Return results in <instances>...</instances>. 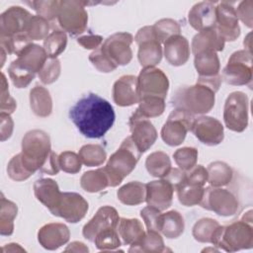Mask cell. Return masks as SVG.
Returning a JSON list of instances; mask_svg holds the SVG:
<instances>
[{
	"label": "cell",
	"instance_id": "cell-44",
	"mask_svg": "<svg viewBox=\"0 0 253 253\" xmlns=\"http://www.w3.org/2000/svg\"><path fill=\"white\" fill-rule=\"evenodd\" d=\"M9 76L17 88H26L34 80L36 74L20 65L17 60L11 62L8 68Z\"/></svg>",
	"mask_w": 253,
	"mask_h": 253
},
{
	"label": "cell",
	"instance_id": "cell-59",
	"mask_svg": "<svg viewBox=\"0 0 253 253\" xmlns=\"http://www.w3.org/2000/svg\"><path fill=\"white\" fill-rule=\"evenodd\" d=\"M77 42L86 49H97L103 42V38L98 35H88L77 39Z\"/></svg>",
	"mask_w": 253,
	"mask_h": 253
},
{
	"label": "cell",
	"instance_id": "cell-61",
	"mask_svg": "<svg viewBox=\"0 0 253 253\" xmlns=\"http://www.w3.org/2000/svg\"><path fill=\"white\" fill-rule=\"evenodd\" d=\"M65 251H73V252H88L89 249L88 247L82 243V242H79V241H73L71 242L66 248H65Z\"/></svg>",
	"mask_w": 253,
	"mask_h": 253
},
{
	"label": "cell",
	"instance_id": "cell-32",
	"mask_svg": "<svg viewBox=\"0 0 253 253\" xmlns=\"http://www.w3.org/2000/svg\"><path fill=\"white\" fill-rule=\"evenodd\" d=\"M118 232L125 244L131 245L143 236L145 230L137 218L121 217L118 223Z\"/></svg>",
	"mask_w": 253,
	"mask_h": 253
},
{
	"label": "cell",
	"instance_id": "cell-31",
	"mask_svg": "<svg viewBox=\"0 0 253 253\" xmlns=\"http://www.w3.org/2000/svg\"><path fill=\"white\" fill-rule=\"evenodd\" d=\"M184 229L185 221L179 211H169L165 213H161L159 232L166 238H177L184 232Z\"/></svg>",
	"mask_w": 253,
	"mask_h": 253
},
{
	"label": "cell",
	"instance_id": "cell-35",
	"mask_svg": "<svg viewBox=\"0 0 253 253\" xmlns=\"http://www.w3.org/2000/svg\"><path fill=\"white\" fill-rule=\"evenodd\" d=\"M82 189L88 193H97L109 187V178L104 168L85 172L80 179Z\"/></svg>",
	"mask_w": 253,
	"mask_h": 253
},
{
	"label": "cell",
	"instance_id": "cell-12",
	"mask_svg": "<svg viewBox=\"0 0 253 253\" xmlns=\"http://www.w3.org/2000/svg\"><path fill=\"white\" fill-rule=\"evenodd\" d=\"M139 97H159L165 99L169 80L165 73L156 67H145L137 76Z\"/></svg>",
	"mask_w": 253,
	"mask_h": 253
},
{
	"label": "cell",
	"instance_id": "cell-64",
	"mask_svg": "<svg viewBox=\"0 0 253 253\" xmlns=\"http://www.w3.org/2000/svg\"><path fill=\"white\" fill-rule=\"evenodd\" d=\"M251 34H248V36L246 37V39L244 40V46H245V49L248 50V51H251Z\"/></svg>",
	"mask_w": 253,
	"mask_h": 253
},
{
	"label": "cell",
	"instance_id": "cell-39",
	"mask_svg": "<svg viewBox=\"0 0 253 253\" xmlns=\"http://www.w3.org/2000/svg\"><path fill=\"white\" fill-rule=\"evenodd\" d=\"M205 188L202 186L192 185L184 181L177 189V196L179 202L186 207H193L199 205Z\"/></svg>",
	"mask_w": 253,
	"mask_h": 253
},
{
	"label": "cell",
	"instance_id": "cell-51",
	"mask_svg": "<svg viewBox=\"0 0 253 253\" xmlns=\"http://www.w3.org/2000/svg\"><path fill=\"white\" fill-rule=\"evenodd\" d=\"M89 60L93 64V66L99 70L100 72L109 73L113 72L117 69L118 65L115 64L101 49V47H98L97 49L93 50L89 55Z\"/></svg>",
	"mask_w": 253,
	"mask_h": 253
},
{
	"label": "cell",
	"instance_id": "cell-26",
	"mask_svg": "<svg viewBox=\"0 0 253 253\" xmlns=\"http://www.w3.org/2000/svg\"><path fill=\"white\" fill-rule=\"evenodd\" d=\"M48 58L43 47L36 43L28 44L17 54V62L33 73H39Z\"/></svg>",
	"mask_w": 253,
	"mask_h": 253
},
{
	"label": "cell",
	"instance_id": "cell-9",
	"mask_svg": "<svg viewBox=\"0 0 253 253\" xmlns=\"http://www.w3.org/2000/svg\"><path fill=\"white\" fill-rule=\"evenodd\" d=\"M195 119V115L187 111L174 109L161 128L162 140L170 146L180 145L191 130Z\"/></svg>",
	"mask_w": 253,
	"mask_h": 253
},
{
	"label": "cell",
	"instance_id": "cell-43",
	"mask_svg": "<svg viewBox=\"0 0 253 253\" xmlns=\"http://www.w3.org/2000/svg\"><path fill=\"white\" fill-rule=\"evenodd\" d=\"M48 21L39 15L31 17L26 29V36L30 41L44 40L49 34Z\"/></svg>",
	"mask_w": 253,
	"mask_h": 253
},
{
	"label": "cell",
	"instance_id": "cell-2",
	"mask_svg": "<svg viewBox=\"0 0 253 253\" xmlns=\"http://www.w3.org/2000/svg\"><path fill=\"white\" fill-rule=\"evenodd\" d=\"M221 75L202 77L193 86L180 88L172 98L175 109L187 111L193 115L209 113L214 106L215 93L221 84Z\"/></svg>",
	"mask_w": 253,
	"mask_h": 253
},
{
	"label": "cell",
	"instance_id": "cell-49",
	"mask_svg": "<svg viewBox=\"0 0 253 253\" xmlns=\"http://www.w3.org/2000/svg\"><path fill=\"white\" fill-rule=\"evenodd\" d=\"M60 62L57 58L48 57L41 71L38 73L40 80L43 84H51L56 81L60 75Z\"/></svg>",
	"mask_w": 253,
	"mask_h": 253
},
{
	"label": "cell",
	"instance_id": "cell-29",
	"mask_svg": "<svg viewBox=\"0 0 253 253\" xmlns=\"http://www.w3.org/2000/svg\"><path fill=\"white\" fill-rule=\"evenodd\" d=\"M194 65L199 76L210 77L219 74L220 62L217 53L213 50H205L195 54Z\"/></svg>",
	"mask_w": 253,
	"mask_h": 253
},
{
	"label": "cell",
	"instance_id": "cell-20",
	"mask_svg": "<svg viewBox=\"0 0 253 253\" xmlns=\"http://www.w3.org/2000/svg\"><path fill=\"white\" fill-rule=\"evenodd\" d=\"M146 185V199L148 206L159 211H165L172 205L174 188L164 178L148 182Z\"/></svg>",
	"mask_w": 253,
	"mask_h": 253
},
{
	"label": "cell",
	"instance_id": "cell-10",
	"mask_svg": "<svg viewBox=\"0 0 253 253\" xmlns=\"http://www.w3.org/2000/svg\"><path fill=\"white\" fill-rule=\"evenodd\" d=\"M199 205L221 216L234 215L239 206L236 197L230 191L212 186L205 188Z\"/></svg>",
	"mask_w": 253,
	"mask_h": 253
},
{
	"label": "cell",
	"instance_id": "cell-33",
	"mask_svg": "<svg viewBox=\"0 0 253 253\" xmlns=\"http://www.w3.org/2000/svg\"><path fill=\"white\" fill-rule=\"evenodd\" d=\"M165 245L160 232L155 230L145 231L143 236L134 244H131L129 252H163L165 251Z\"/></svg>",
	"mask_w": 253,
	"mask_h": 253
},
{
	"label": "cell",
	"instance_id": "cell-11",
	"mask_svg": "<svg viewBox=\"0 0 253 253\" xmlns=\"http://www.w3.org/2000/svg\"><path fill=\"white\" fill-rule=\"evenodd\" d=\"M138 45L137 58L140 65L145 67H154L162 58L161 42L158 41L153 26H145L139 29L134 37Z\"/></svg>",
	"mask_w": 253,
	"mask_h": 253
},
{
	"label": "cell",
	"instance_id": "cell-47",
	"mask_svg": "<svg viewBox=\"0 0 253 253\" xmlns=\"http://www.w3.org/2000/svg\"><path fill=\"white\" fill-rule=\"evenodd\" d=\"M173 158L180 169L188 171L197 163L198 150L194 147H182L174 152Z\"/></svg>",
	"mask_w": 253,
	"mask_h": 253
},
{
	"label": "cell",
	"instance_id": "cell-3",
	"mask_svg": "<svg viewBox=\"0 0 253 253\" xmlns=\"http://www.w3.org/2000/svg\"><path fill=\"white\" fill-rule=\"evenodd\" d=\"M142 153L130 136L124 139L121 146L109 158L104 170L109 178V187H117L131 173Z\"/></svg>",
	"mask_w": 253,
	"mask_h": 253
},
{
	"label": "cell",
	"instance_id": "cell-54",
	"mask_svg": "<svg viewBox=\"0 0 253 253\" xmlns=\"http://www.w3.org/2000/svg\"><path fill=\"white\" fill-rule=\"evenodd\" d=\"M140 216L142 217L147 229L159 232L161 211L148 206L140 211Z\"/></svg>",
	"mask_w": 253,
	"mask_h": 253
},
{
	"label": "cell",
	"instance_id": "cell-36",
	"mask_svg": "<svg viewBox=\"0 0 253 253\" xmlns=\"http://www.w3.org/2000/svg\"><path fill=\"white\" fill-rule=\"evenodd\" d=\"M145 167L147 172L156 178H164L172 168L169 156L163 151L150 153L146 158Z\"/></svg>",
	"mask_w": 253,
	"mask_h": 253
},
{
	"label": "cell",
	"instance_id": "cell-15",
	"mask_svg": "<svg viewBox=\"0 0 253 253\" xmlns=\"http://www.w3.org/2000/svg\"><path fill=\"white\" fill-rule=\"evenodd\" d=\"M224 42H233L240 36V27L231 3L223 1L215 7V25L213 28Z\"/></svg>",
	"mask_w": 253,
	"mask_h": 253
},
{
	"label": "cell",
	"instance_id": "cell-22",
	"mask_svg": "<svg viewBox=\"0 0 253 253\" xmlns=\"http://www.w3.org/2000/svg\"><path fill=\"white\" fill-rule=\"evenodd\" d=\"M70 237L68 227L59 222H51L43 225L38 232L40 244L46 250H55L66 244Z\"/></svg>",
	"mask_w": 253,
	"mask_h": 253
},
{
	"label": "cell",
	"instance_id": "cell-62",
	"mask_svg": "<svg viewBox=\"0 0 253 253\" xmlns=\"http://www.w3.org/2000/svg\"><path fill=\"white\" fill-rule=\"evenodd\" d=\"M25 252L24 248H22L19 244L17 243H9L6 246L2 248V252Z\"/></svg>",
	"mask_w": 253,
	"mask_h": 253
},
{
	"label": "cell",
	"instance_id": "cell-50",
	"mask_svg": "<svg viewBox=\"0 0 253 253\" xmlns=\"http://www.w3.org/2000/svg\"><path fill=\"white\" fill-rule=\"evenodd\" d=\"M58 163L60 170L69 174H76L81 170L80 157L73 151L61 152L58 155Z\"/></svg>",
	"mask_w": 253,
	"mask_h": 253
},
{
	"label": "cell",
	"instance_id": "cell-21",
	"mask_svg": "<svg viewBox=\"0 0 253 253\" xmlns=\"http://www.w3.org/2000/svg\"><path fill=\"white\" fill-rule=\"evenodd\" d=\"M113 99L121 107L138 104L140 97L137 77L134 75H124L118 79L113 86Z\"/></svg>",
	"mask_w": 253,
	"mask_h": 253
},
{
	"label": "cell",
	"instance_id": "cell-16",
	"mask_svg": "<svg viewBox=\"0 0 253 253\" xmlns=\"http://www.w3.org/2000/svg\"><path fill=\"white\" fill-rule=\"evenodd\" d=\"M131 139L136 144L141 153L147 151L157 138V131L151 122L141 116L136 110L128 121Z\"/></svg>",
	"mask_w": 253,
	"mask_h": 253
},
{
	"label": "cell",
	"instance_id": "cell-5",
	"mask_svg": "<svg viewBox=\"0 0 253 253\" xmlns=\"http://www.w3.org/2000/svg\"><path fill=\"white\" fill-rule=\"evenodd\" d=\"M211 243L226 252L250 249L253 246V227L244 220L226 226L219 225L211 236Z\"/></svg>",
	"mask_w": 253,
	"mask_h": 253
},
{
	"label": "cell",
	"instance_id": "cell-25",
	"mask_svg": "<svg viewBox=\"0 0 253 253\" xmlns=\"http://www.w3.org/2000/svg\"><path fill=\"white\" fill-rule=\"evenodd\" d=\"M34 194L37 200L51 212L59 204L61 192L57 183L48 178L39 179L34 184Z\"/></svg>",
	"mask_w": 253,
	"mask_h": 253
},
{
	"label": "cell",
	"instance_id": "cell-42",
	"mask_svg": "<svg viewBox=\"0 0 253 253\" xmlns=\"http://www.w3.org/2000/svg\"><path fill=\"white\" fill-rule=\"evenodd\" d=\"M219 223L212 218L205 217L199 219L193 226V236L195 240L202 243H211V236Z\"/></svg>",
	"mask_w": 253,
	"mask_h": 253
},
{
	"label": "cell",
	"instance_id": "cell-28",
	"mask_svg": "<svg viewBox=\"0 0 253 253\" xmlns=\"http://www.w3.org/2000/svg\"><path fill=\"white\" fill-rule=\"evenodd\" d=\"M30 106L36 116L48 117L52 112V99L48 90L42 86H35L30 91Z\"/></svg>",
	"mask_w": 253,
	"mask_h": 253
},
{
	"label": "cell",
	"instance_id": "cell-34",
	"mask_svg": "<svg viewBox=\"0 0 253 253\" xmlns=\"http://www.w3.org/2000/svg\"><path fill=\"white\" fill-rule=\"evenodd\" d=\"M208 182L212 187H222L230 183L233 172L228 164L222 161H214L209 164Z\"/></svg>",
	"mask_w": 253,
	"mask_h": 253
},
{
	"label": "cell",
	"instance_id": "cell-55",
	"mask_svg": "<svg viewBox=\"0 0 253 253\" xmlns=\"http://www.w3.org/2000/svg\"><path fill=\"white\" fill-rule=\"evenodd\" d=\"M185 181L192 185L204 187L208 182V171L203 165H195L193 168L186 171Z\"/></svg>",
	"mask_w": 253,
	"mask_h": 253
},
{
	"label": "cell",
	"instance_id": "cell-37",
	"mask_svg": "<svg viewBox=\"0 0 253 253\" xmlns=\"http://www.w3.org/2000/svg\"><path fill=\"white\" fill-rule=\"evenodd\" d=\"M17 205L1 196V211H0V234L11 235L14 231V219L17 216Z\"/></svg>",
	"mask_w": 253,
	"mask_h": 253
},
{
	"label": "cell",
	"instance_id": "cell-23",
	"mask_svg": "<svg viewBox=\"0 0 253 253\" xmlns=\"http://www.w3.org/2000/svg\"><path fill=\"white\" fill-rule=\"evenodd\" d=\"M188 20L191 27L198 32L212 29L215 25V6L208 1L199 2L189 11Z\"/></svg>",
	"mask_w": 253,
	"mask_h": 253
},
{
	"label": "cell",
	"instance_id": "cell-52",
	"mask_svg": "<svg viewBox=\"0 0 253 253\" xmlns=\"http://www.w3.org/2000/svg\"><path fill=\"white\" fill-rule=\"evenodd\" d=\"M7 173L8 176L14 181H25L30 178L33 174L30 173L22 164L20 154H16L11 158L7 165Z\"/></svg>",
	"mask_w": 253,
	"mask_h": 253
},
{
	"label": "cell",
	"instance_id": "cell-8",
	"mask_svg": "<svg viewBox=\"0 0 253 253\" xmlns=\"http://www.w3.org/2000/svg\"><path fill=\"white\" fill-rule=\"evenodd\" d=\"M223 121L225 126L235 132H242L248 126V97L241 91L230 93L224 103Z\"/></svg>",
	"mask_w": 253,
	"mask_h": 253
},
{
	"label": "cell",
	"instance_id": "cell-58",
	"mask_svg": "<svg viewBox=\"0 0 253 253\" xmlns=\"http://www.w3.org/2000/svg\"><path fill=\"white\" fill-rule=\"evenodd\" d=\"M60 170L59 163H58V155L54 152L51 151L48 158L44 162L43 166L41 168V172L46 173L49 175H56Z\"/></svg>",
	"mask_w": 253,
	"mask_h": 253
},
{
	"label": "cell",
	"instance_id": "cell-46",
	"mask_svg": "<svg viewBox=\"0 0 253 253\" xmlns=\"http://www.w3.org/2000/svg\"><path fill=\"white\" fill-rule=\"evenodd\" d=\"M96 247L102 251H111L121 246L119 233L115 228H108L99 232L94 241Z\"/></svg>",
	"mask_w": 253,
	"mask_h": 253
},
{
	"label": "cell",
	"instance_id": "cell-60",
	"mask_svg": "<svg viewBox=\"0 0 253 253\" xmlns=\"http://www.w3.org/2000/svg\"><path fill=\"white\" fill-rule=\"evenodd\" d=\"M186 178V171L180 169V168H171L168 174L164 177L176 190L184 181Z\"/></svg>",
	"mask_w": 253,
	"mask_h": 253
},
{
	"label": "cell",
	"instance_id": "cell-13",
	"mask_svg": "<svg viewBox=\"0 0 253 253\" xmlns=\"http://www.w3.org/2000/svg\"><path fill=\"white\" fill-rule=\"evenodd\" d=\"M133 37L129 33H116L108 37L100 46L102 51L118 66L126 65L132 58L131 43Z\"/></svg>",
	"mask_w": 253,
	"mask_h": 253
},
{
	"label": "cell",
	"instance_id": "cell-27",
	"mask_svg": "<svg viewBox=\"0 0 253 253\" xmlns=\"http://www.w3.org/2000/svg\"><path fill=\"white\" fill-rule=\"evenodd\" d=\"M224 40L218 35V33L212 28L199 32L192 40V52L195 54L205 51L213 50L221 51L224 48Z\"/></svg>",
	"mask_w": 253,
	"mask_h": 253
},
{
	"label": "cell",
	"instance_id": "cell-57",
	"mask_svg": "<svg viewBox=\"0 0 253 253\" xmlns=\"http://www.w3.org/2000/svg\"><path fill=\"white\" fill-rule=\"evenodd\" d=\"M0 121H1V126H0L1 141H5L12 135L13 128H14V123H13V120L11 119L10 115L3 114V113H0Z\"/></svg>",
	"mask_w": 253,
	"mask_h": 253
},
{
	"label": "cell",
	"instance_id": "cell-48",
	"mask_svg": "<svg viewBox=\"0 0 253 253\" xmlns=\"http://www.w3.org/2000/svg\"><path fill=\"white\" fill-rule=\"evenodd\" d=\"M59 2L57 0H48V1H32L27 2L33 9L38 13L39 16L51 21L57 18L59 10Z\"/></svg>",
	"mask_w": 253,
	"mask_h": 253
},
{
	"label": "cell",
	"instance_id": "cell-1",
	"mask_svg": "<svg viewBox=\"0 0 253 253\" xmlns=\"http://www.w3.org/2000/svg\"><path fill=\"white\" fill-rule=\"evenodd\" d=\"M69 118L84 136L100 138L113 126L116 115L107 100L89 93L70 109Z\"/></svg>",
	"mask_w": 253,
	"mask_h": 253
},
{
	"label": "cell",
	"instance_id": "cell-19",
	"mask_svg": "<svg viewBox=\"0 0 253 253\" xmlns=\"http://www.w3.org/2000/svg\"><path fill=\"white\" fill-rule=\"evenodd\" d=\"M120 220L117 210L110 206L101 207L95 215L83 226L82 234L89 240L94 241L96 235L108 228H117Z\"/></svg>",
	"mask_w": 253,
	"mask_h": 253
},
{
	"label": "cell",
	"instance_id": "cell-45",
	"mask_svg": "<svg viewBox=\"0 0 253 253\" xmlns=\"http://www.w3.org/2000/svg\"><path fill=\"white\" fill-rule=\"evenodd\" d=\"M153 29L158 41L161 43H164V42L169 38L175 35H180L181 33V27L178 22L169 18L157 21L153 25Z\"/></svg>",
	"mask_w": 253,
	"mask_h": 253
},
{
	"label": "cell",
	"instance_id": "cell-18",
	"mask_svg": "<svg viewBox=\"0 0 253 253\" xmlns=\"http://www.w3.org/2000/svg\"><path fill=\"white\" fill-rule=\"evenodd\" d=\"M191 131L202 143L209 146L219 144L224 137L223 126L212 117L202 116L195 119Z\"/></svg>",
	"mask_w": 253,
	"mask_h": 253
},
{
	"label": "cell",
	"instance_id": "cell-38",
	"mask_svg": "<svg viewBox=\"0 0 253 253\" xmlns=\"http://www.w3.org/2000/svg\"><path fill=\"white\" fill-rule=\"evenodd\" d=\"M81 162L88 167H95L102 165L106 158L107 153L105 149L99 144H85L78 153Z\"/></svg>",
	"mask_w": 253,
	"mask_h": 253
},
{
	"label": "cell",
	"instance_id": "cell-14",
	"mask_svg": "<svg viewBox=\"0 0 253 253\" xmlns=\"http://www.w3.org/2000/svg\"><path fill=\"white\" fill-rule=\"evenodd\" d=\"M88 209L89 205L81 195L73 192H65L61 193L59 204L51 213L70 223H76L85 216Z\"/></svg>",
	"mask_w": 253,
	"mask_h": 253
},
{
	"label": "cell",
	"instance_id": "cell-4",
	"mask_svg": "<svg viewBox=\"0 0 253 253\" xmlns=\"http://www.w3.org/2000/svg\"><path fill=\"white\" fill-rule=\"evenodd\" d=\"M51 151L49 135L43 130L33 129L24 135L19 154L24 167L34 174L41 170Z\"/></svg>",
	"mask_w": 253,
	"mask_h": 253
},
{
	"label": "cell",
	"instance_id": "cell-63",
	"mask_svg": "<svg viewBox=\"0 0 253 253\" xmlns=\"http://www.w3.org/2000/svg\"><path fill=\"white\" fill-rule=\"evenodd\" d=\"M242 220L252 224V211L251 210H249L247 212L244 213V215L242 216Z\"/></svg>",
	"mask_w": 253,
	"mask_h": 253
},
{
	"label": "cell",
	"instance_id": "cell-53",
	"mask_svg": "<svg viewBox=\"0 0 253 253\" xmlns=\"http://www.w3.org/2000/svg\"><path fill=\"white\" fill-rule=\"evenodd\" d=\"M8 82L4 73H1V106L0 111L3 114L11 115L17 107L16 101L9 94Z\"/></svg>",
	"mask_w": 253,
	"mask_h": 253
},
{
	"label": "cell",
	"instance_id": "cell-6",
	"mask_svg": "<svg viewBox=\"0 0 253 253\" xmlns=\"http://www.w3.org/2000/svg\"><path fill=\"white\" fill-rule=\"evenodd\" d=\"M87 2L76 0H63L59 2L57 20L63 31L71 36L85 32L88 23V13L85 9Z\"/></svg>",
	"mask_w": 253,
	"mask_h": 253
},
{
	"label": "cell",
	"instance_id": "cell-30",
	"mask_svg": "<svg viewBox=\"0 0 253 253\" xmlns=\"http://www.w3.org/2000/svg\"><path fill=\"white\" fill-rule=\"evenodd\" d=\"M117 197L124 205H140L145 202L146 199V185L138 181L126 183L118 190Z\"/></svg>",
	"mask_w": 253,
	"mask_h": 253
},
{
	"label": "cell",
	"instance_id": "cell-17",
	"mask_svg": "<svg viewBox=\"0 0 253 253\" xmlns=\"http://www.w3.org/2000/svg\"><path fill=\"white\" fill-rule=\"evenodd\" d=\"M33 15L20 6H12L0 16V37L12 38L26 35V29Z\"/></svg>",
	"mask_w": 253,
	"mask_h": 253
},
{
	"label": "cell",
	"instance_id": "cell-24",
	"mask_svg": "<svg viewBox=\"0 0 253 253\" xmlns=\"http://www.w3.org/2000/svg\"><path fill=\"white\" fill-rule=\"evenodd\" d=\"M164 56L173 66L184 65L190 57V44L182 35H175L164 42Z\"/></svg>",
	"mask_w": 253,
	"mask_h": 253
},
{
	"label": "cell",
	"instance_id": "cell-41",
	"mask_svg": "<svg viewBox=\"0 0 253 253\" xmlns=\"http://www.w3.org/2000/svg\"><path fill=\"white\" fill-rule=\"evenodd\" d=\"M165 106V99L159 97H142L139 100L136 111L147 119L156 118L163 114Z\"/></svg>",
	"mask_w": 253,
	"mask_h": 253
},
{
	"label": "cell",
	"instance_id": "cell-40",
	"mask_svg": "<svg viewBox=\"0 0 253 253\" xmlns=\"http://www.w3.org/2000/svg\"><path fill=\"white\" fill-rule=\"evenodd\" d=\"M67 44V36L65 32L55 30L51 32L43 41V48L48 57L56 58L62 53Z\"/></svg>",
	"mask_w": 253,
	"mask_h": 253
},
{
	"label": "cell",
	"instance_id": "cell-7",
	"mask_svg": "<svg viewBox=\"0 0 253 253\" xmlns=\"http://www.w3.org/2000/svg\"><path fill=\"white\" fill-rule=\"evenodd\" d=\"M252 52L246 49L233 52L225 67L222 69L221 79L233 86L248 85L252 80Z\"/></svg>",
	"mask_w": 253,
	"mask_h": 253
},
{
	"label": "cell",
	"instance_id": "cell-56",
	"mask_svg": "<svg viewBox=\"0 0 253 253\" xmlns=\"http://www.w3.org/2000/svg\"><path fill=\"white\" fill-rule=\"evenodd\" d=\"M237 19L240 20L248 28H252V14H253V1L244 0L241 1L237 8H235Z\"/></svg>",
	"mask_w": 253,
	"mask_h": 253
}]
</instances>
